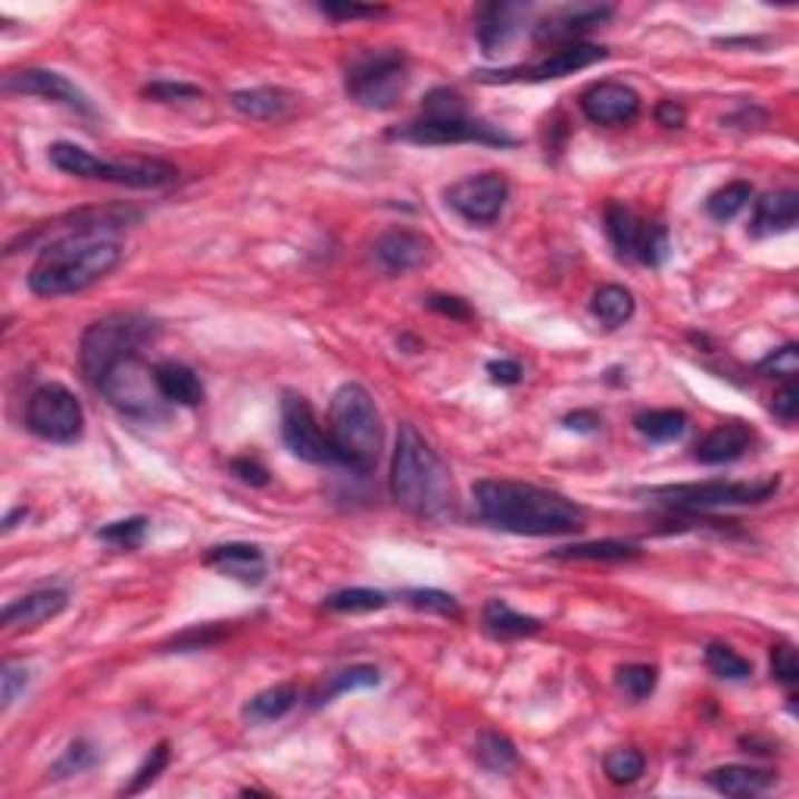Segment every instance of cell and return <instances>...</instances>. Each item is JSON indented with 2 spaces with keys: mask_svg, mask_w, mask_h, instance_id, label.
<instances>
[{
  "mask_svg": "<svg viewBox=\"0 0 799 799\" xmlns=\"http://www.w3.org/2000/svg\"><path fill=\"white\" fill-rule=\"evenodd\" d=\"M471 500L478 518L506 534L522 537H559L584 528V506L568 500L547 487L506 481V478H485L471 487Z\"/></svg>",
  "mask_w": 799,
  "mask_h": 799,
  "instance_id": "obj_1",
  "label": "cell"
},
{
  "mask_svg": "<svg viewBox=\"0 0 799 799\" xmlns=\"http://www.w3.org/2000/svg\"><path fill=\"white\" fill-rule=\"evenodd\" d=\"M391 494L416 518L447 522L454 516V478L438 450L419 435L416 425H400L391 459Z\"/></svg>",
  "mask_w": 799,
  "mask_h": 799,
  "instance_id": "obj_2",
  "label": "cell"
},
{
  "mask_svg": "<svg viewBox=\"0 0 799 799\" xmlns=\"http://www.w3.org/2000/svg\"><path fill=\"white\" fill-rule=\"evenodd\" d=\"M123 244L107 235H64L41 247L29 272V291L38 298L79 294L91 284L104 282L123 263Z\"/></svg>",
  "mask_w": 799,
  "mask_h": 799,
  "instance_id": "obj_3",
  "label": "cell"
},
{
  "mask_svg": "<svg viewBox=\"0 0 799 799\" xmlns=\"http://www.w3.org/2000/svg\"><path fill=\"white\" fill-rule=\"evenodd\" d=\"M325 435H329L334 459L341 466L360 471V475H369L376 469L381 447H384V425H381V412H378L372 393L353 381L341 384L331 397Z\"/></svg>",
  "mask_w": 799,
  "mask_h": 799,
  "instance_id": "obj_4",
  "label": "cell"
},
{
  "mask_svg": "<svg viewBox=\"0 0 799 799\" xmlns=\"http://www.w3.org/2000/svg\"><path fill=\"white\" fill-rule=\"evenodd\" d=\"M48 159L66 175L88 178V182H110V185H123V188L154 191L166 188V185H173L175 178H178V169H175L173 163H166V159H100L91 150L69 142L50 144Z\"/></svg>",
  "mask_w": 799,
  "mask_h": 799,
  "instance_id": "obj_5",
  "label": "cell"
},
{
  "mask_svg": "<svg viewBox=\"0 0 799 799\" xmlns=\"http://www.w3.org/2000/svg\"><path fill=\"white\" fill-rule=\"evenodd\" d=\"M157 322L135 313L100 319L81 334V372L97 388L116 362L128 360V357H142V347L150 344L157 338Z\"/></svg>",
  "mask_w": 799,
  "mask_h": 799,
  "instance_id": "obj_6",
  "label": "cell"
},
{
  "mask_svg": "<svg viewBox=\"0 0 799 799\" xmlns=\"http://www.w3.org/2000/svg\"><path fill=\"white\" fill-rule=\"evenodd\" d=\"M409 85V60L403 50L381 48L357 53L344 72V91L366 110H391Z\"/></svg>",
  "mask_w": 799,
  "mask_h": 799,
  "instance_id": "obj_7",
  "label": "cell"
},
{
  "mask_svg": "<svg viewBox=\"0 0 799 799\" xmlns=\"http://www.w3.org/2000/svg\"><path fill=\"white\" fill-rule=\"evenodd\" d=\"M781 487V478H766V481H700V485H662L641 490L643 497L688 509V513H709V509H724V506H756V503L771 500Z\"/></svg>",
  "mask_w": 799,
  "mask_h": 799,
  "instance_id": "obj_8",
  "label": "cell"
},
{
  "mask_svg": "<svg viewBox=\"0 0 799 799\" xmlns=\"http://www.w3.org/2000/svg\"><path fill=\"white\" fill-rule=\"evenodd\" d=\"M97 391L107 397L113 409H119L128 419H144L154 422L166 416V397L159 393L157 376L142 357H128L116 362L104 381L97 384Z\"/></svg>",
  "mask_w": 799,
  "mask_h": 799,
  "instance_id": "obj_9",
  "label": "cell"
},
{
  "mask_svg": "<svg viewBox=\"0 0 799 799\" xmlns=\"http://www.w3.org/2000/svg\"><path fill=\"white\" fill-rule=\"evenodd\" d=\"M26 425L35 438L48 444H76L85 431V409L79 397L64 384H41L29 397Z\"/></svg>",
  "mask_w": 799,
  "mask_h": 799,
  "instance_id": "obj_10",
  "label": "cell"
},
{
  "mask_svg": "<svg viewBox=\"0 0 799 799\" xmlns=\"http://www.w3.org/2000/svg\"><path fill=\"white\" fill-rule=\"evenodd\" d=\"M282 440L284 447L303 462H313V466L338 462L329 435L322 431L310 400L298 391L282 393Z\"/></svg>",
  "mask_w": 799,
  "mask_h": 799,
  "instance_id": "obj_11",
  "label": "cell"
},
{
  "mask_svg": "<svg viewBox=\"0 0 799 799\" xmlns=\"http://www.w3.org/2000/svg\"><path fill=\"white\" fill-rule=\"evenodd\" d=\"M444 197H447V206L471 225H494L509 201V182L500 173H478L459 178L456 185L444 191Z\"/></svg>",
  "mask_w": 799,
  "mask_h": 799,
  "instance_id": "obj_12",
  "label": "cell"
},
{
  "mask_svg": "<svg viewBox=\"0 0 799 799\" xmlns=\"http://www.w3.org/2000/svg\"><path fill=\"white\" fill-rule=\"evenodd\" d=\"M391 138L409 144H490V147H513L516 138L503 128L481 123V119H459V123H428L416 119L400 131H391Z\"/></svg>",
  "mask_w": 799,
  "mask_h": 799,
  "instance_id": "obj_13",
  "label": "cell"
},
{
  "mask_svg": "<svg viewBox=\"0 0 799 799\" xmlns=\"http://www.w3.org/2000/svg\"><path fill=\"white\" fill-rule=\"evenodd\" d=\"M3 91L10 95H29L50 100V104H64L69 110L81 113V116H95V107L88 95L81 91L76 81H69L64 72H53V69H19L3 76Z\"/></svg>",
  "mask_w": 799,
  "mask_h": 799,
  "instance_id": "obj_14",
  "label": "cell"
},
{
  "mask_svg": "<svg viewBox=\"0 0 799 799\" xmlns=\"http://www.w3.org/2000/svg\"><path fill=\"white\" fill-rule=\"evenodd\" d=\"M610 50L600 48V45H587V41H575V45H565V48L553 50L547 60H540L532 69H503L497 76H481V81H549V79H565V76H575L587 66L606 60Z\"/></svg>",
  "mask_w": 799,
  "mask_h": 799,
  "instance_id": "obj_15",
  "label": "cell"
},
{
  "mask_svg": "<svg viewBox=\"0 0 799 799\" xmlns=\"http://www.w3.org/2000/svg\"><path fill=\"white\" fill-rule=\"evenodd\" d=\"M641 107V95L622 81H596L581 95V113L594 126H631Z\"/></svg>",
  "mask_w": 799,
  "mask_h": 799,
  "instance_id": "obj_16",
  "label": "cell"
},
{
  "mask_svg": "<svg viewBox=\"0 0 799 799\" xmlns=\"http://www.w3.org/2000/svg\"><path fill=\"white\" fill-rule=\"evenodd\" d=\"M431 256H435L431 237H425L422 232H412V228H391L372 244V260L391 275L422 269Z\"/></svg>",
  "mask_w": 799,
  "mask_h": 799,
  "instance_id": "obj_17",
  "label": "cell"
},
{
  "mask_svg": "<svg viewBox=\"0 0 799 799\" xmlns=\"http://www.w3.org/2000/svg\"><path fill=\"white\" fill-rule=\"evenodd\" d=\"M612 19V7H591V3H578V7H563L553 17L544 19L540 26H534V41L537 45H575L581 35L591 32L596 26H603Z\"/></svg>",
  "mask_w": 799,
  "mask_h": 799,
  "instance_id": "obj_18",
  "label": "cell"
},
{
  "mask_svg": "<svg viewBox=\"0 0 799 799\" xmlns=\"http://www.w3.org/2000/svg\"><path fill=\"white\" fill-rule=\"evenodd\" d=\"M69 606V594L60 587H45V591H32V594L19 596L13 603H7L0 612V622L7 631H35L50 618H57L60 612Z\"/></svg>",
  "mask_w": 799,
  "mask_h": 799,
  "instance_id": "obj_19",
  "label": "cell"
},
{
  "mask_svg": "<svg viewBox=\"0 0 799 799\" xmlns=\"http://www.w3.org/2000/svg\"><path fill=\"white\" fill-rule=\"evenodd\" d=\"M532 13V3H485L478 10V45L485 53H500Z\"/></svg>",
  "mask_w": 799,
  "mask_h": 799,
  "instance_id": "obj_20",
  "label": "cell"
},
{
  "mask_svg": "<svg viewBox=\"0 0 799 799\" xmlns=\"http://www.w3.org/2000/svg\"><path fill=\"white\" fill-rule=\"evenodd\" d=\"M752 428L740 419H731V422L715 425L709 435H705L700 444H696V462L703 466H724V462H737L740 456H747V450L752 447Z\"/></svg>",
  "mask_w": 799,
  "mask_h": 799,
  "instance_id": "obj_21",
  "label": "cell"
},
{
  "mask_svg": "<svg viewBox=\"0 0 799 799\" xmlns=\"http://www.w3.org/2000/svg\"><path fill=\"white\" fill-rule=\"evenodd\" d=\"M799 220V194L793 188L771 191L766 197H759L752 206L750 235L752 237H771L790 232Z\"/></svg>",
  "mask_w": 799,
  "mask_h": 799,
  "instance_id": "obj_22",
  "label": "cell"
},
{
  "mask_svg": "<svg viewBox=\"0 0 799 799\" xmlns=\"http://www.w3.org/2000/svg\"><path fill=\"white\" fill-rule=\"evenodd\" d=\"M204 563L241 584H260L266 578V556L253 544H220L206 553Z\"/></svg>",
  "mask_w": 799,
  "mask_h": 799,
  "instance_id": "obj_23",
  "label": "cell"
},
{
  "mask_svg": "<svg viewBox=\"0 0 799 799\" xmlns=\"http://www.w3.org/2000/svg\"><path fill=\"white\" fill-rule=\"evenodd\" d=\"M705 783H709L715 793H721V797L750 799L766 793L768 787L774 783V774L752 766H721L712 768V771L705 774Z\"/></svg>",
  "mask_w": 799,
  "mask_h": 799,
  "instance_id": "obj_24",
  "label": "cell"
},
{
  "mask_svg": "<svg viewBox=\"0 0 799 799\" xmlns=\"http://www.w3.org/2000/svg\"><path fill=\"white\" fill-rule=\"evenodd\" d=\"M154 376H157L159 393L166 397V403H175V407H197L204 400V384L197 372L185 366V362H159L154 366Z\"/></svg>",
  "mask_w": 799,
  "mask_h": 799,
  "instance_id": "obj_25",
  "label": "cell"
},
{
  "mask_svg": "<svg viewBox=\"0 0 799 799\" xmlns=\"http://www.w3.org/2000/svg\"><path fill=\"white\" fill-rule=\"evenodd\" d=\"M481 625L490 637H497V641H516V637H532L540 631V622L532 618V615H522L516 612L506 600L500 596H494V600H487L485 610H481Z\"/></svg>",
  "mask_w": 799,
  "mask_h": 799,
  "instance_id": "obj_26",
  "label": "cell"
},
{
  "mask_svg": "<svg viewBox=\"0 0 799 799\" xmlns=\"http://www.w3.org/2000/svg\"><path fill=\"white\" fill-rule=\"evenodd\" d=\"M232 107H235L241 116L247 119H282L291 113L294 107V95L284 91V88H272V85H263V88H244V91H235L232 95Z\"/></svg>",
  "mask_w": 799,
  "mask_h": 799,
  "instance_id": "obj_27",
  "label": "cell"
},
{
  "mask_svg": "<svg viewBox=\"0 0 799 799\" xmlns=\"http://www.w3.org/2000/svg\"><path fill=\"white\" fill-rule=\"evenodd\" d=\"M603 220H606V235H610L612 247L618 251V256H637V244H641L646 222L637 220V213L622 204V201H610Z\"/></svg>",
  "mask_w": 799,
  "mask_h": 799,
  "instance_id": "obj_28",
  "label": "cell"
},
{
  "mask_svg": "<svg viewBox=\"0 0 799 799\" xmlns=\"http://www.w3.org/2000/svg\"><path fill=\"white\" fill-rule=\"evenodd\" d=\"M641 547L622 544V540H591V544H572V547L553 549V559H572V563H631L641 559Z\"/></svg>",
  "mask_w": 799,
  "mask_h": 799,
  "instance_id": "obj_29",
  "label": "cell"
},
{
  "mask_svg": "<svg viewBox=\"0 0 799 799\" xmlns=\"http://www.w3.org/2000/svg\"><path fill=\"white\" fill-rule=\"evenodd\" d=\"M634 310H637L634 294L627 288H622V284H603L594 294V300H591V313L606 329H622L625 322L634 319Z\"/></svg>",
  "mask_w": 799,
  "mask_h": 799,
  "instance_id": "obj_30",
  "label": "cell"
},
{
  "mask_svg": "<svg viewBox=\"0 0 799 799\" xmlns=\"http://www.w3.org/2000/svg\"><path fill=\"white\" fill-rule=\"evenodd\" d=\"M298 705V688L294 684H275V688L260 690L251 703L244 705V719L251 724H269V721L284 719Z\"/></svg>",
  "mask_w": 799,
  "mask_h": 799,
  "instance_id": "obj_31",
  "label": "cell"
},
{
  "mask_svg": "<svg viewBox=\"0 0 799 799\" xmlns=\"http://www.w3.org/2000/svg\"><path fill=\"white\" fill-rule=\"evenodd\" d=\"M634 428L653 444H669L688 431V416L681 409H646L634 419Z\"/></svg>",
  "mask_w": 799,
  "mask_h": 799,
  "instance_id": "obj_32",
  "label": "cell"
},
{
  "mask_svg": "<svg viewBox=\"0 0 799 799\" xmlns=\"http://www.w3.org/2000/svg\"><path fill=\"white\" fill-rule=\"evenodd\" d=\"M475 759L487 771L506 774V771H513L518 766V750L509 737L497 734V731H485V734L478 737V743H475Z\"/></svg>",
  "mask_w": 799,
  "mask_h": 799,
  "instance_id": "obj_33",
  "label": "cell"
},
{
  "mask_svg": "<svg viewBox=\"0 0 799 799\" xmlns=\"http://www.w3.org/2000/svg\"><path fill=\"white\" fill-rule=\"evenodd\" d=\"M378 681H381V674H378L376 665H350L344 672L331 674L329 684L315 693V705L322 703H331L334 696H341V693H350V690H366V688H378Z\"/></svg>",
  "mask_w": 799,
  "mask_h": 799,
  "instance_id": "obj_34",
  "label": "cell"
},
{
  "mask_svg": "<svg viewBox=\"0 0 799 799\" xmlns=\"http://www.w3.org/2000/svg\"><path fill=\"white\" fill-rule=\"evenodd\" d=\"M752 201V185L750 182H728L724 188H719L715 194H709L705 201V213L712 216L715 222H731L734 216H740Z\"/></svg>",
  "mask_w": 799,
  "mask_h": 799,
  "instance_id": "obj_35",
  "label": "cell"
},
{
  "mask_svg": "<svg viewBox=\"0 0 799 799\" xmlns=\"http://www.w3.org/2000/svg\"><path fill=\"white\" fill-rule=\"evenodd\" d=\"M422 119H428V123H459V119H469V107L454 88H435L422 100Z\"/></svg>",
  "mask_w": 799,
  "mask_h": 799,
  "instance_id": "obj_36",
  "label": "cell"
},
{
  "mask_svg": "<svg viewBox=\"0 0 799 799\" xmlns=\"http://www.w3.org/2000/svg\"><path fill=\"white\" fill-rule=\"evenodd\" d=\"M705 665L715 678L724 681H747L752 678V662L743 659L737 650H731L728 643H709L705 646Z\"/></svg>",
  "mask_w": 799,
  "mask_h": 799,
  "instance_id": "obj_37",
  "label": "cell"
},
{
  "mask_svg": "<svg viewBox=\"0 0 799 799\" xmlns=\"http://www.w3.org/2000/svg\"><path fill=\"white\" fill-rule=\"evenodd\" d=\"M603 771H606V778H610L612 783L627 787V783L641 781V774L646 771V759H643V752L634 750V747H615V750L606 752Z\"/></svg>",
  "mask_w": 799,
  "mask_h": 799,
  "instance_id": "obj_38",
  "label": "cell"
},
{
  "mask_svg": "<svg viewBox=\"0 0 799 799\" xmlns=\"http://www.w3.org/2000/svg\"><path fill=\"white\" fill-rule=\"evenodd\" d=\"M659 684V672L653 665H643V662H634V665H622L615 672V688L625 693L631 703H641L646 700Z\"/></svg>",
  "mask_w": 799,
  "mask_h": 799,
  "instance_id": "obj_39",
  "label": "cell"
},
{
  "mask_svg": "<svg viewBox=\"0 0 799 799\" xmlns=\"http://www.w3.org/2000/svg\"><path fill=\"white\" fill-rule=\"evenodd\" d=\"M388 603H391L388 594L372 591V587H347V591L325 596V610L331 612H378Z\"/></svg>",
  "mask_w": 799,
  "mask_h": 799,
  "instance_id": "obj_40",
  "label": "cell"
},
{
  "mask_svg": "<svg viewBox=\"0 0 799 799\" xmlns=\"http://www.w3.org/2000/svg\"><path fill=\"white\" fill-rule=\"evenodd\" d=\"M144 534H147V518L135 516L97 528V540H104L116 549H138L144 544Z\"/></svg>",
  "mask_w": 799,
  "mask_h": 799,
  "instance_id": "obj_41",
  "label": "cell"
},
{
  "mask_svg": "<svg viewBox=\"0 0 799 799\" xmlns=\"http://www.w3.org/2000/svg\"><path fill=\"white\" fill-rule=\"evenodd\" d=\"M637 260H641L643 266H662L669 260V232H665V225H659V222H646L643 225Z\"/></svg>",
  "mask_w": 799,
  "mask_h": 799,
  "instance_id": "obj_42",
  "label": "cell"
},
{
  "mask_svg": "<svg viewBox=\"0 0 799 799\" xmlns=\"http://www.w3.org/2000/svg\"><path fill=\"white\" fill-rule=\"evenodd\" d=\"M403 603H409L412 610L422 612H438V615H459V603L454 594H444L435 587H416V591H403Z\"/></svg>",
  "mask_w": 799,
  "mask_h": 799,
  "instance_id": "obj_43",
  "label": "cell"
},
{
  "mask_svg": "<svg viewBox=\"0 0 799 799\" xmlns=\"http://www.w3.org/2000/svg\"><path fill=\"white\" fill-rule=\"evenodd\" d=\"M166 766H169V743H157V747L150 750V756L144 759V766L135 771V778H131V783H128L123 793H126V797L144 793V790L166 771Z\"/></svg>",
  "mask_w": 799,
  "mask_h": 799,
  "instance_id": "obj_44",
  "label": "cell"
},
{
  "mask_svg": "<svg viewBox=\"0 0 799 799\" xmlns=\"http://www.w3.org/2000/svg\"><path fill=\"white\" fill-rule=\"evenodd\" d=\"M97 762V752L91 743H85V740H76V743H69L66 752L57 759V766L50 768V774L53 778H72V774H81V771H88V768Z\"/></svg>",
  "mask_w": 799,
  "mask_h": 799,
  "instance_id": "obj_45",
  "label": "cell"
},
{
  "mask_svg": "<svg viewBox=\"0 0 799 799\" xmlns=\"http://www.w3.org/2000/svg\"><path fill=\"white\" fill-rule=\"evenodd\" d=\"M759 376L768 378H783V381H793V376L799 372V347L797 344H783L778 347L774 353H768L766 360L756 366Z\"/></svg>",
  "mask_w": 799,
  "mask_h": 799,
  "instance_id": "obj_46",
  "label": "cell"
},
{
  "mask_svg": "<svg viewBox=\"0 0 799 799\" xmlns=\"http://www.w3.org/2000/svg\"><path fill=\"white\" fill-rule=\"evenodd\" d=\"M144 97H150V100H159V104H175V100H201L204 91L197 88V85H188V81H150V85H144Z\"/></svg>",
  "mask_w": 799,
  "mask_h": 799,
  "instance_id": "obj_47",
  "label": "cell"
},
{
  "mask_svg": "<svg viewBox=\"0 0 799 799\" xmlns=\"http://www.w3.org/2000/svg\"><path fill=\"white\" fill-rule=\"evenodd\" d=\"M771 674H774V681L783 684V688H793L799 681V659L797 650H793L790 643L771 646Z\"/></svg>",
  "mask_w": 799,
  "mask_h": 799,
  "instance_id": "obj_48",
  "label": "cell"
},
{
  "mask_svg": "<svg viewBox=\"0 0 799 799\" xmlns=\"http://www.w3.org/2000/svg\"><path fill=\"white\" fill-rule=\"evenodd\" d=\"M32 674L26 665H17V662H3V672H0V700H3V709L17 703V696L22 690L29 688Z\"/></svg>",
  "mask_w": 799,
  "mask_h": 799,
  "instance_id": "obj_49",
  "label": "cell"
},
{
  "mask_svg": "<svg viewBox=\"0 0 799 799\" xmlns=\"http://www.w3.org/2000/svg\"><path fill=\"white\" fill-rule=\"evenodd\" d=\"M322 17L334 22H353V19H378L388 13V7H362V3H319Z\"/></svg>",
  "mask_w": 799,
  "mask_h": 799,
  "instance_id": "obj_50",
  "label": "cell"
},
{
  "mask_svg": "<svg viewBox=\"0 0 799 799\" xmlns=\"http://www.w3.org/2000/svg\"><path fill=\"white\" fill-rule=\"evenodd\" d=\"M225 637V631L216 625H204V627H191L185 634H178L169 646L178 650V653H185V650H206V646H213L216 641Z\"/></svg>",
  "mask_w": 799,
  "mask_h": 799,
  "instance_id": "obj_51",
  "label": "cell"
},
{
  "mask_svg": "<svg viewBox=\"0 0 799 799\" xmlns=\"http://www.w3.org/2000/svg\"><path fill=\"white\" fill-rule=\"evenodd\" d=\"M232 475H235L237 481H244V485L251 487H266L269 485V471L266 466L260 462V459H253V456H237L232 459Z\"/></svg>",
  "mask_w": 799,
  "mask_h": 799,
  "instance_id": "obj_52",
  "label": "cell"
},
{
  "mask_svg": "<svg viewBox=\"0 0 799 799\" xmlns=\"http://www.w3.org/2000/svg\"><path fill=\"white\" fill-rule=\"evenodd\" d=\"M771 412L781 419V422H797V416H799V391H797V384L793 381H787L783 384L781 391H774V397H771Z\"/></svg>",
  "mask_w": 799,
  "mask_h": 799,
  "instance_id": "obj_53",
  "label": "cell"
},
{
  "mask_svg": "<svg viewBox=\"0 0 799 799\" xmlns=\"http://www.w3.org/2000/svg\"><path fill=\"white\" fill-rule=\"evenodd\" d=\"M428 306L440 315H450V319H459V322H469L471 315V306L466 303L462 298H450V294H431L428 298Z\"/></svg>",
  "mask_w": 799,
  "mask_h": 799,
  "instance_id": "obj_54",
  "label": "cell"
},
{
  "mask_svg": "<svg viewBox=\"0 0 799 799\" xmlns=\"http://www.w3.org/2000/svg\"><path fill=\"white\" fill-rule=\"evenodd\" d=\"M487 376L494 384H518L522 381V366L516 360H494L487 362Z\"/></svg>",
  "mask_w": 799,
  "mask_h": 799,
  "instance_id": "obj_55",
  "label": "cell"
},
{
  "mask_svg": "<svg viewBox=\"0 0 799 799\" xmlns=\"http://www.w3.org/2000/svg\"><path fill=\"white\" fill-rule=\"evenodd\" d=\"M656 119H659V126L681 128L684 126V119H688V110H684L681 104H674V100H662V104L656 107Z\"/></svg>",
  "mask_w": 799,
  "mask_h": 799,
  "instance_id": "obj_56",
  "label": "cell"
},
{
  "mask_svg": "<svg viewBox=\"0 0 799 799\" xmlns=\"http://www.w3.org/2000/svg\"><path fill=\"white\" fill-rule=\"evenodd\" d=\"M565 425L572 428V431H596L600 428V416H596L594 409H575V412H568L565 416Z\"/></svg>",
  "mask_w": 799,
  "mask_h": 799,
  "instance_id": "obj_57",
  "label": "cell"
},
{
  "mask_svg": "<svg viewBox=\"0 0 799 799\" xmlns=\"http://www.w3.org/2000/svg\"><path fill=\"white\" fill-rule=\"evenodd\" d=\"M26 516H29V509H26V506H19V509H13V513H10V516L3 518V534H10V532H13V528H17V522H19V518H26Z\"/></svg>",
  "mask_w": 799,
  "mask_h": 799,
  "instance_id": "obj_58",
  "label": "cell"
}]
</instances>
